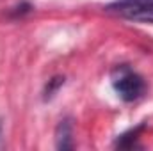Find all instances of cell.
Wrapping results in <instances>:
<instances>
[{
	"label": "cell",
	"mask_w": 153,
	"mask_h": 151,
	"mask_svg": "<svg viewBox=\"0 0 153 151\" xmlns=\"http://www.w3.org/2000/svg\"><path fill=\"white\" fill-rule=\"evenodd\" d=\"M112 87L123 101H135L146 93V84L143 76L128 66H117L112 71Z\"/></svg>",
	"instance_id": "cell-1"
},
{
	"label": "cell",
	"mask_w": 153,
	"mask_h": 151,
	"mask_svg": "<svg viewBox=\"0 0 153 151\" xmlns=\"http://www.w3.org/2000/svg\"><path fill=\"white\" fill-rule=\"evenodd\" d=\"M105 11L130 21L153 23V0H116Z\"/></svg>",
	"instance_id": "cell-2"
},
{
	"label": "cell",
	"mask_w": 153,
	"mask_h": 151,
	"mask_svg": "<svg viewBox=\"0 0 153 151\" xmlns=\"http://www.w3.org/2000/svg\"><path fill=\"white\" fill-rule=\"evenodd\" d=\"M73 126L70 119H62L55 128V148L61 151L73 150Z\"/></svg>",
	"instance_id": "cell-3"
},
{
	"label": "cell",
	"mask_w": 153,
	"mask_h": 151,
	"mask_svg": "<svg viewBox=\"0 0 153 151\" xmlns=\"http://www.w3.org/2000/svg\"><path fill=\"white\" fill-rule=\"evenodd\" d=\"M143 130H144V123L139 124V126H135V128H132V130H128V132H125V133H121L116 139V148H119V150H132V148H135L139 133Z\"/></svg>",
	"instance_id": "cell-4"
},
{
	"label": "cell",
	"mask_w": 153,
	"mask_h": 151,
	"mask_svg": "<svg viewBox=\"0 0 153 151\" xmlns=\"http://www.w3.org/2000/svg\"><path fill=\"white\" fill-rule=\"evenodd\" d=\"M62 85H64V76H53L52 80H48V84L43 91V100L45 101L52 100L55 96V93L59 91V87H62Z\"/></svg>",
	"instance_id": "cell-5"
},
{
	"label": "cell",
	"mask_w": 153,
	"mask_h": 151,
	"mask_svg": "<svg viewBox=\"0 0 153 151\" xmlns=\"http://www.w3.org/2000/svg\"><path fill=\"white\" fill-rule=\"evenodd\" d=\"M2 130H4V126H2V119H0V141H2Z\"/></svg>",
	"instance_id": "cell-6"
}]
</instances>
